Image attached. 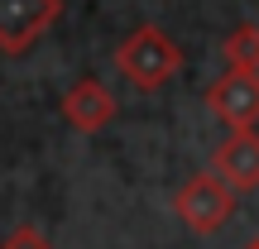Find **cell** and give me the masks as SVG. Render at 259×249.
Returning <instances> with one entry per match:
<instances>
[{
  "label": "cell",
  "instance_id": "obj_3",
  "mask_svg": "<svg viewBox=\"0 0 259 249\" xmlns=\"http://www.w3.org/2000/svg\"><path fill=\"white\" fill-rule=\"evenodd\" d=\"M63 15V0H0V53L19 58Z\"/></svg>",
  "mask_w": 259,
  "mask_h": 249
},
{
  "label": "cell",
  "instance_id": "obj_9",
  "mask_svg": "<svg viewBox=\"0 0 259 249\" xmlns=\"http://www.w3.org/2000/svg\"><path fill=\"white\" fill-rule=\"evenodd\" d=\"M245 249H259V235H254V240H250V244H245Z\"/></svg>",
  "mask_w": 259,
  "mask_h": 249
},
{
  "label": "cell",
  "instance_id": "obj_8",
  "mask_svg": "<svg viewBox=\"0 0 259 249\" xmlns=\"http://www.w3.org/2000/svg\"><path fill=\"white\" fill-rule=\"evenodd\" d=\"M0 249H53V244L44 240V230H38V225H19V230L10 235Z\"/></svg>",
  "mask_w": 259,
  "mask_h": 249
},
{
  "label": "cell",
  "instance_id": "obj_7",
  "mask_svg": "<svg viewBox=\"0 0 259 249\" xmlns=\"http://www.w3.org/2000/svg\"><path fill=\"white\" fill-rule=\"evenodd\" d=\"M221 53H226V67H235V72H259V29L254 24H235L226 34Z\"/></svg>",
  "mask_w": 259,
  "mask_h": 249
},
{
  "label": "cell",
  "instance_id": "obj_1",
  "mask_svg": "<svg viewBox=\"0 0 259 249\" xmlns=\"http://www.w3.org/2000/svg\"><path fill=\"white\" fill-rule=\"evenodd\" d=\"M115 67L125 72L130 86L139 91H158L183 72V48L163 34L158 24H139L135 34H125V43L115 48Z\"/></svg>",
  "mask_w": 259,
  "mask_h": 249
},
{
  "label": "cell",
  "instance_id": "obj_4",
  "mask_svg": "<svg viewBox=\"0 0 259 249\" xmlns=\"http://www.w3.org/2000/svg\"><path fill=\"white\" fill-rule=\"evenodd\" d=\"M206 111L226 129H254L259 125V72H235L226 67L211 86H206Z\"/></svg>",
  "mask_w": 259,
  "mask_h": 249
},
{
  "label": "cell",
  "instance_id": "obj_2",
  "mask_svg": "<svg viewBox=\"0 0 259 249\" xmlns=\"http://www.w3.org/2000/svg\"><path fill=\"white\" fill-rule=\"evenodd\" d=\"M231 206H235V192L211 173V168H206V173H192L183 187H178V196H173L178 221H183L192 235H216L226 221H231Z\"/></svg>",
  "mask_w": 259,
  "mask_h": 249
},
{
  "label": "cell",
  "instance_id": "obj_5",
  "mask_svg": "<svg viewBox=\"0 0 259 249\" xmlns=\"http://www.w3.org/2000/svg\"><path fill=\"white\" fill-rule=\"evenodd\" d=\"M115 96H111V86L106 82H96V77H82V82H72L67 86V96H63V120L77 129V134H101L106 125L115 120Z\"/></svg>",
  "mask_w": 259,
  "mask_h": 249
},
{
  "label": "cell",
  "instance_id": "obj_6",
  "mask_svg": "<svg viewBox=\"0 0 259 249\" xmlns=\"http://www.w3.org/2000/svg\"><path fill=\"white\" fill-rule=\"evenodd\" d=\"M211 173L231 192H254L259 187V129H235L211 154Z\"/></svg>",
  "mask_w": 259,
  "mask_h": 249
}]
</instances>
